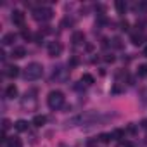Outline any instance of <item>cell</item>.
Returning <instances> with one entry per match:
<instances>
[{"label":"cell","instance_id":"obj_1","mask_svg":"<svg viewBox=\"0 0 147 147\" xmlns=\"http://www.w3.org/2000/svg\"><path fill=\"white\" fill-rule=\"evenodd\" d=\"M42 75H43V66L40 62H30L26 66V69H24V78L30 80V82L38 80Z\"/></svg>","mask_w":147,"mask_h":147},{"label":"cell","instance_id":"obj_2","mask_svg":"<svg viewBox=\"0 0 147 147\" xmlns=\"http://www.w3.org/2000/svg\"><path fill=\"white\" fill-rule=\"evenodd\" d=\"M47 104H49L50 109H59V107H62V104H64V94H62L61 90H52V92L47 95Z\"/></svg>","mask_w":147,"mask_h":147},{"label":"cell","instance_id":"obj_3","mask_svg":"<svg viewBox=\"0 0 147 147\" xmlns=\"http://www.w3.org/2000/svg\"><path fill=\"white\" fill-rule=\"evenodd\" d=\"M52 16H54V11L50 7H36L33 11V19L36 21H49L52 19Z\"/></svg>","mask_w":147,"mask_h":147},{"label":"cell","instance_id":"obj_4","mask_svg":"<svg viewBox=\"0 0 147 147\" xmlns=\"http://www.w3.org/2000/svg\"><path fill=\"white\" fill-rule=\"evenodd\" d=\"M47 52H49L50 57H59V55L62 54V45H61L59 42H50V43L47 45Z\"/></svg>","mask_w":147,"mask_h":147},{"label":"cell","instance_id":"obj_5","mask_svg":"<svg viewBox=\"0 0 147 147\" xmlns=\"http://www.w3.org/2000/svg\"><path fill=\"white\" fill-rule=\"evenodd\" d=\"M24 19H26V16L23 11H18V9L12 11V23L16 26H24Z\"/></svg>","mask_w":147,"mask_h":147},{"label":"cell","instance_id":"obj_6","mask_svg":"<svg viewBox=\"0 0 147 147\" xmlns=\"http://www.w3.org/2000/svg\"><path fill=\"white\" fill-rule=\"evenodd\" d=\"M71 40H73V43H75V45H82V43H85V33L83 31H75Z\"/></svg>","mask_w":147,"mask_h":147},{"label":"cell","instance_id":"obj_7","mask_svg":"<svg viewBox=\"0 0 147 147\" xmlns=\"http://www.w3.org/2000/svg\"><path fill=\"white\" fill-rule=\"evenodd\" d=\"M24 55H26V49L24 47H14L12 49V54H11L12 59H23Z\"/></svg>","mask_w":147,"mask_h":147},{"label":"cell","instance_id":"obj_8","mask_svg":"<svg viewBox=\"0 0 147 147\" xmlns=\"http://www.w3.org/2000/svg\"><path fill=\"white\" fill-rule=\"evenodd\" d=\"M5 97H7V99H16V97H18V87H16L14 83L5 88Z\"/></svg>","mask_w":147,"mask_h":147},{"label":"cell","instance_id":"obj_9","mask_svg":"<svg viewBox=\"0 0 147 147\" xmlns=\"http://www.w3.org/2000/svg\"><path fill=\"white\" fill-rule=\"evenodd\" d=\"M5 75H7L9 78H18V76H19V67H18V66H7Z\"/></svg>","mask_w":147,"mask_h":147},{"label":"cell","instance_id":"obj_10","mask_svg":"<svg viewBox=\"0 0 147 147\" xmlns=\"http://www.w3.org/2000/svg\"><path fill=\"white\" fill-rule=\"evenodd\" d=\"M14 42H16V35H14V33H5V35L2 36V45H5V47H7V45H12Z\"/></svg>","mask_w":147,"mask_h":147},{"label":"cell","instance_id":"obj_11","mask_svg":"<svg viewBox=\"0 0 147 147\" xmlns=\"http://www.w3.org/2000/svg\"><path fill=\"white\" fill-rule=\"evenodd\" d=\"M36 128H40V126H43L45 123H47V116H43V114H36L35 118H33V121H31Z\"/></svg>","mask_w":147,"mask_h":147},{"label":"cell","instance_id":"obj_12","mask_svg":"<svg viewBox=\"0 0 147 147\" xmlns=\"http://www.w3.org/2000/svg\"><path fill=\"white\" fill-rule=\"evenodd\" d=\"M28 126H30V125H28V121H24V119H18V121L14 123V128H16L18 131H21V133H23V131H28Z\"/></svg>","mask_w":147,"mask_h":147},{"label":"cell","instance_id":"obj_13","mask_svg":"<svg viewBox=\"0 0 147 147\" xmlns=\"http://www.w3.org/2000/svg\"><path fill=\"white\" fill-rule=\"evenodd\" d=\"M5 147H23V142L18 138V137H12L5 142Z\"/></svg>","mask_w":147,"mask_h":147},{"label":"cell","instance_id":"obj_14","mask_svg":"<svg viewBox=\"0 0 147 147\" xmlns=\"http://www.w3.org/2000/svg\"><path fill=\"white\" fill-rule=\"evenodd\" d=\"M114 7H116L118 14H125V11H126V2H123V0H116V2H114Z\"/></svg>","mask_w":147,"mask_h":147},{"label":"cell","instance_id":"obj_15","mask_svg":"<svg viewBox=\"0 0 147 147\" xmlns=\"http://www.w3.org/2000/svg\"><path fill=\"white\" fill-rule=\"evenodd\" d=\"M97 140H99V142H102V144H107V142H111V140H113V135H111V133H100Z\"/></svg>","mask_w":147,"mask_h":147},{"label":"cell","instance_id":"obj_16","mask_svg":"<svg viewBox=\"0 0 147 147\" xmlns=\"http://www.w3.org/2000/svg\"><path fill=\"white\" fill-rule=\"evenodd\" d=\"M138 76L140 78H145L147 76V64H140L138 66Z\"/></svg>","mask_w":147,"mask_h":147},{"label":"cell","instance_id":"obj_17","mask_svg":"<svg viewBox=\"0 0 147 147\" xmlns=\"http://www.w3.org/2000/svg\"><path fill=\"white\" fill-rule=\"evenodd\" d=\"M111 135H113V138H116V140H121V138L125 137V130H114Z\"/></svg>","mask_w":147,"mask_h":147},{"label":"cell","instance_id":"obj_18","mask_svg":"<svg viewBox=\"0 0 147 147\" xmlns=\"http://www.w3.org/2000/svg\"><path fill=\"white\" fill-rule=\"evenodd\" d=\"M131 43H133V45H140V43H142V36L137 35V33H133V35H131Z\"/></svg>","mask_w":147,"mask_h":147},{"label":"cell","instance_id":"obj_19","mask_svg":"<svg viewBox=\"0 0 147 147\" xmlns=\"http://www.w3.org/2000/svg\"><path fill=\"white\" fill-rule=\"evenodd\" d=\"M82 82H85L87 85H92V83H94V76H92V75H83V76H82Z\"/></svg>","mask_w":147,"mask_h":147},{"label":"cell","instance_id":"obj_20","mask_svg":"<svg viewBox=\"0 0 147 147\" xmlns=\"http://www.w3.org/2000/svg\"><path fill=\"white\" fill-rule=\"evenodd\" d=\"M9 128H11V121H9V119L5 118V119L2 121V131H7Z\"/></svg>","mask_w":147,"mask_h":147},{"label":"cell","instance_id":"obj_21","mask_svg":"<svg viewBox=\"0 0 147 147\" xmlns=\"http://www.w3.org/2000/svg\"><path fill=\"white\" fill-rule=\"evenodd\" d=\"M118 147H133V144H131L130 140H121V142L118 144Z\"/></svg>","mask_w":147,"mask_h":147},{"label":"cell","instance_id":"obj_22","mask_svg":"<svg viewBox=\"0 0 147 147\" xmlns=\"http://www.w3.org/2000/svg\"><path fill=\"white\" fill-rule=\"evenodd\" d=\"M128 26H130V24H128V21H121V30H125V31H126V30H128Z\"/></svg>","mask_w":147,"mask_h":147},{"label":"cell","instance_id":"obj_23","mask_svg":"<svg viewBox=\"0 0 147 147\" xmlns=\"http://www.w3.org/2000/svg\"><path fill=\"white\" fill-rule=\"evenodd\" d=\"M23 38H24V40H28V38H31V33L24 30V31H23Z\"/></svg>","mask_w":147,"mask_h":147},{"label":"cell","instance_id":"obj_24","mask_svg":"<svg viewBox=\"0 0 147 147\" xmlns=\"http://www.w3.org/2000/svg\"><path fill=\"white\" fill-rule=\"evenodd\" d=\"M42 40H43V36H42V33H38V35L35 36V42H36V43H42Z\"/></svg>","mask_w":147,"mask_h":147},{"label":"cell","instance_id":"obj_25","mask_svg":"<svg viewBox=\"0 0 147 147\" xmlns=\"http://www.w3.org/2000/svg\"><path fill=\"white\" fill-rule=\"evenodd\" d=\"M113 42H114V47H118V49L121 47V40H119V38H114Z\"/></svg>","mask_w":147,"mask_h":147},{"label":"cell","instance_id":"obj_26","mask_svg":"<svg viewBox=\"0 0 147 147\" xmlns=\"http://www.w3.org/2000/svg\"><path fill=\"white\" fill-rule=\"evenodd\" d=\"M140 126H142L144 130H147V119H142V123H140Z\"/></svg>","mask_w":147,"mask_h":147},{"label":"cell","instance_id":"obj_27","mask_svg":"<svg viewBox=\"0 0 147 147\" xmlns=\"http://www.w3.org/2000/svg\"><path fill=\"white\" fill-rule=\"evenodd\" d=\"M106 61H107V62H113V61H114V57H113V55H107V57H106Z\"/></svg>","mask_w":147,"mask_h":147},{"label":"cell","instance_id":"obj_28","mask_svg":"<svg viewBox=\"0 0 147 147\" xmlns=\"http://www.w3.org/2000/svg\"><path fill=\"white\" fill-rule=\"evenodd\" d=\"M144 55L147 57V45H145V49H144Z\"/></svg>","mask_w":147,"mask_h":147}]
</instances>
